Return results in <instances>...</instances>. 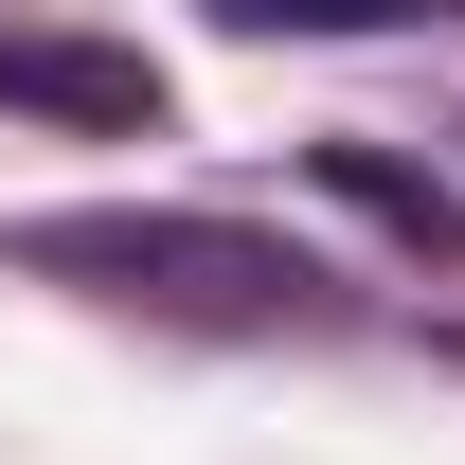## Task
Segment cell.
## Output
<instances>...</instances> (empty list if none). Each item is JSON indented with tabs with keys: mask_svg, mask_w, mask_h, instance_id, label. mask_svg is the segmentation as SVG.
<instances>
[{
	"mask_svg": "<svg viewBox=\"0 0 465 465\" xmlns=\"http://www.w3.org/2000/svg\"><path fill=\"white\" fill-rule=\"evenodd\" d=\"M0 108L143 143V125H162V72H143V54H108V36H54V18H0Z\"/></svg>",
	"mask_w": 465,
	"mask_h": 465,
	"instance_id": "obj_2",
	"label": "cell"
},
{
	"mask_svg": "<svg viewBox=\"0 0 465 465\" xmlns=\"http://www.w3.org/2000/svg\"><path fill=\"white\" fill-rule=\"evenodd\" d=\"M0 269L90 304H143V322H215V341H322L341 322V269L287 251L251 215H143V197H90V215H0Z\"/></svg>",
	"mask_w": 465,
	"mask_h": 465,
	"instance_id": "obj_1",
	"label": "cell"
},
{
	"mask_svg": "<svg viewBox=\"0 0 465 465\" xmlns=\"http://www.w3.org/2000/svg\"><path fill=\"white\" fill-rule=\"evenodd\" d=\"M232 36H430V18H465V0H215Z\"/></svg>",
	"mask_w": 465,
	"mask_h": 465,
	"instance_id": "obj_4",
	"label": "cell"
},
{
	"mask_svg": "<svg viewBox=\"0 0 465 465\" xmlns=\"http://www.w3.org/2000/svg\"><path fill=\"white\" fill-rule=\"evenodd\" d=\"M304 179H322V197H358L411 269H465V197H448L430 162H394V143H304Z\"/></svg>",
	"mask_w": 465,
	"mask_h": 465,
	"instance_id": "obj_3",
	"label": "cell"
}]
</instances>
